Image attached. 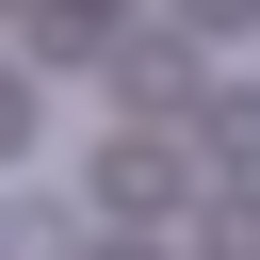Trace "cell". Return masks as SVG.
Here are the masks:
<instances>
[{
    "instance_id": "1",
    "label": "cell",
    "mask_w": 260,
    "mask_h": 260,
    "mask_svg": "<svg viewBox=\"0 0 260 260\" xmlns=\"http://www.w3.org/2000/svg\"><path fill=\"white\" fill-rule=\"evenodd\" d=\"M195 146H211V162H244V179H260V81H211V98H195Z\"/></svg>"
},
{
    "instance_id": "2",
    "label": "cell",
    "mask_w": 260,
    "mask_h": 260,
    "mask_svg": "<svg viewBox=\"0 0 260 260\" xmlns=\"http://www.w3.org/2000/svg\"><path fill=\"white\" fill-rule=\"evenodd\" d=\"M98 195H114V211H162V195H179V162H162V146H114V162H98Z\"/></svg>"
},
{
    "instance_id": "3",
    "label": "cell",
    "mask_w": 260,
    "mask_h": 260,
    "mask_svg": "<svg viewBox=\"0 0 260 260\" xmlns=\"http://www.w3.org/2000/svg\"><path fill=\"white\" fill-rule=\"evenodd\" d=\"M195 260H260V195H244V211L211 195V211H195Z\"/></svg>"
},
{
    "instance_id": "4",
    "label": "cell",
    "mask_w": 260,
    "mask_h": 260,
    "mask_svg": "<svg viewBox=\"0 0 260 260\" xmlns=\"http://www.w3.org/2000/svg\"><path fill=\"white\" fill-rule=\"evenodd\" d=\"M0 244H16V260H81V228H65V211H49V195H32V211H16V228H0Z\"/></svg>"
},
{
    "instance_id": "5",
    "label": "cell",
    "mask_w": 260,
    "mask_h": 260,
    "mask_svg": "<svg viewBox=\"0 0 260 260\" xmlns=\"http://www.w3.org/2000/svg\"><path fill=\"white\" fill-rule=\"evenodd\" d=\"M179 16H195V32H260V0H179Z\"/></svg>"
},
{
    "instance_id": "6",
    "label": "cell",
    "mask_w": 260,
    "mask_h": 260,
    "mask_svg": "<svg viewBox=\"0 0 260 260\" xmlns=\"http://www.w3.org/2000/svg\"><path fill=\"white\" fill-rule=\"evenodd\" d=\"M0 146H16V81H0Z\"/></svg>"
}]
</instances>
